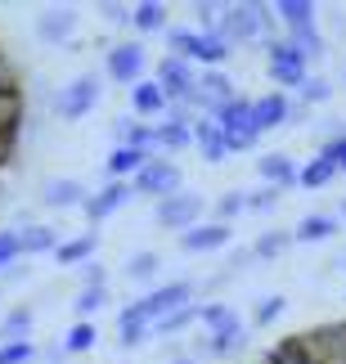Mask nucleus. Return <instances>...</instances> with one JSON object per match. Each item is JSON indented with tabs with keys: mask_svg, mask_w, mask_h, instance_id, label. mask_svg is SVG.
<instances>
[{
	"mask_svg": "<svg viewBox=\"0 0 346 364\" xmlns=\"http://www.w3.org/2000/svg\"><path fill=\"white\" fill-rule=\"evenodd\" d=\"M32 328H36V311L32 306H13L0 319V342H32Z\"/></svg>",
	"mask_w": 346,
	"mask_h": 364,
	"instance_id": "cd10ccee",
	"label": "nucleus"
},
{
	"mask_svg": "<svg viewBox=\"0 0 346 364\" xmlns=\"http://www.w3.org/2000/svg\"><path fill=\"white\" fill-rule=\"evenodd\" d=\"M220 131H225L229 139H261L256 135V122H252V100H229L225 108H216V117H212Z\"/></svg>",
	"mask_w": 346,
	"mask_h": 364,
	"instance_id": "2eb2a0df",
	"label": "nucleus"
},
{
	"mask_svg": "<svg viewBox=\"0 0 346 364\" xmlns=\"http://www.w3.org/2000/svg\"><path fill=\"white\" fill-rule=\"evenodd\" d=\"M252 261H256V257H252V247H234L229 257H225V274H229V279H234V274H243Z\"/></svg>",
	"mask_w": 346,
	"mask_h": 364,
	"instance_id": "09e8293b",
	"label": "nucleus"
},
{
	"mask_svg": "<svg viewBox=\"0 0 346 364\" xmlns=\"http://www.w3.org/2000/svg\"><path fill=\"white\" fill-rule=\"evenodd\" d=\"M333 180H337V166L320 153V158H310L306 166H301L297 185H301V189H324V185H333Z\"/></svg>",
	"mask_w": 346,
	"mask_h": 364,
	"instance_id": "f704fd0d",
	"label": "nucleus"
},
{
	"mask_svg": "<svg viewBox=\"0 0 346 364\" xmlns=\"http://www.w3.org/2000/svg\"><path fill=\"white\" fill-rule=\"evenodd\" d=\"M279 193L283 189H274V185L252 189V193H247V212H274V207H279Z\"/></svg>",
	"mask_w": 346,
	"mask_h": 364,
	"instance_id": "a18cd8bd",
	"label": "nucleus"
},
{
	"mask_svg": "<svg viewBox=\"0 0 346 364\" xmlns=\"http://www.w3.org/2000/svg\"><path fill=\"white\" fill-rule=\"evenodd\" d=\"M131 117H148V122L167 117V95H162L158 81H140V86H131Z\"/></svg>",
	"mask_w": 346,
	"mask_h": 364,
	"instance_id": "aec40b11",
	"label": "nucleus"
},
{
	"mask_svg": "<svg viewBox=\"0 0 346 364\" xmlns=\"http://www.w3.org/2000/svg\"><path fill=\"white\" fill-rule=\"evenodd\" d=\"M198 46H202V32L198 27H185V23H171L167 32V54H175V59H198Z\"/></svg>",
	"mask_w": 346,
	"mask_h": 364,
	"instance_id": "7c9ffc66",
	"label": "nucleus"
},
{
	"mask_svg": "<svg viewBox=\"0 0 346 364\" xmlns=\"http://www.w3.org/2000/svg\"><path fill=\"white\" fill-rule=\"evenodd\" d=\"M81 288H108V270L99 261H86L81 265Z\"/></svg>",
	"mask_w": 346,
	"mask_h": 364,
	"instance_id": "de8ad7c7",
	"label": "nucleus"
},
{
	"mask_svg": "<svg viewBox=\"0 0 346 364\" xmlns=\"http://www.w3.org/2000/svg\"><path fill=\"white\" fill-rule=\"evenodd\" d=\"M193 14H198V32H220V27H225V14H229V5H212V0H207V5H193Z\"/></svg>",
	"mask_w": 346,
	"mask_h": 364,
	"instance_id": "79ce46f5",
	"label": "nucleus"
},
{
	"mask_svg": "<svg viewBox=\"0 0 346 364\" xmlns=\"http://www.w3.org/2000/svg\"><path fill=\"white\" fill-rule=\"evenodd\" d=\"M131 198H135V185H131V180H108L99 193H90V203L81 207V212L90 216V225H99V220H108L113 212H121Z\"/></svg>",
	"mask_w": 346,
	"mask_h": 364,
	"instance_id": "ddd939ff",
	"label": "nucleus"
},
{
	"mask_svg": "<svg viewBox=\"0 0 346 364\" xmlns=\"http://www.w3.org/2000/svg\"><path fill=\"white\" fill-rule=\"evenodd\" d=\"M99 95H104V86H99V73H86V77L67 81L63 90H54L45 104H50V113L59 117V122H81L86 113H94Z\"/></svg>",
	"mask_w": 346,
	"mask_h": 364,
	"instance_id": "f03ea898",
	"label": "nucleus"
},
{
	"mask_svg": "<svg viewBox=\"0 0 346 364\" xmlns=\"http://www.w3.org/2000/svg\"><path fill=\"white\" fill-rule=\"evenodd\" d=\"M158 153H140V149H113L108 153V162H104V176L108 180H135L144 171L148 162H153Z\"/></svg>",
	"mask_w": 346,
	"mask_h": 364,
	"instance_id": "4be33fe9",
	"label": "nucleus"
},
{
	"mask_svg": "<svg viewBox=\"0 0 346 364\" xmlns=\"http://www.w3.org/2000/svg\"><path fill=\"white\" fill-rule=\"evenodd\" d=\"M193 149V126H180V122H158L153 126V153L167 158V153H185Z\"/></svg>",
	"mask_w": 346,
	"mask_h": 364,
	"instance_id": "b1692460",
	"label": "nucleus"
},
{
	"mask_svg": "<svg viewBox=\"0 0 346 364\" xmlns=\"http://www.w3.org/2000/svg\"><path fill=\"white\" fill-rule=\"evenodd\" d=\"M144 68H148V50L140 41H117V46H108V54H104V77L117 81V86H140Z\"/></svg>",
	"mask_w": 346,
	"mask_h": 364,
	"instance_id": "0eeeda50",
	"label": "nucleus"
},
{
	"mask_svg": "<svg viewBox=\"0 0 346 364\" xmlns=\"http://www.w3.org/2000/svg\"><path fill=\"white\" fill-rule=\"evenodd\" d=\"M301 342L315 355V364H346V319L342 324H324L315 333H301Z\"/></svg>",
	"mask_w": 346,
	"mask_h": 364,
	"instance_id": "9b49d317",
	"label": "nucleus"
},
{
	"mask_svg": "<svg viewBox=\"0 0 346 364\" xmlns=\"http://www.w3.org/2000/svg\"><path fill=\"white\" fill-rule=\"evenodd\" d=\"M247 342H252V338H247V328H234V333H216V338H198V346H193V360H207V355H212V360H234V355H243L247 351Z\"/></svg>",
	"mask_w": 346,
	"mask_h": 364,
	"instance_id": "f3484780",
	"label": "nucleus"
},
{
	"mask_svg": "<svg viewBox=\"0 0 346 364\" xmlns=\"http://www.w3.org/2000/svg\"><path fill=\"white\" fill-rule=\"evenodd\" d=\"M175 243H180V252H193V257H202V252H225L234 243V230L220 225V220H202V225L175 234Z\"/></svg>",
	"mask_w": 346,
	"mask_h": 364,
	"instance_id": "f8f14e48",
	"label": "nucleus"
},
{
	"mask_svg": "<svg viewBox=\"0 0 346 364\" xmlns=\"http://www.w3.org/2000/svg\"><path fill=\"white\" fill-rule=\"evenodd\" d=\"M94 247H99V234L94 230H86V234H77V239H67V243H59V252H54V261L59 265H86V261H94Z\"/></svg>",
	"mask_w": 346,
	"mask_h": 364,
	"instance_id": "c756f323",
	"label": "nucleus"
},
{
	"mask_svg": "<svg viewBox=\"0 0 346 364\" xmlns=\"http://www.w3.org/2000/svg\"><path fill=\"white\" fill-rule=\"evenodd\" d=\"M36 360H40V364H63V360H67V351H63V342H59V346H45V351H40Z\"/></svg>",
	"mask_w": 346,
	"mask_h": 364,
	"instance_id": "3c124183",
	"label": "nucleus"
},
{
	"mask_svg": "<svg viewBox=\"0 0 346 364\" xmlns=\"http://www.w3.org/2000/svg\"><path fill=\"white\" fill-rule=\"evenodd\" d=\"M18 230V225H13ZM18 243H23V257H45V252H59V230L54 225H40V220H32V225L18 230Z\"/></svg>",
	"mask_w": 346,
	"mask_h": 364,
	"instance_id": "5701e85b",
	"label": "nucleus"
},
{
	"mask_svg": "<svg viewBox=\"0 0 346 364\" xmlns=\"http://www.w3.org/2000/svg\"><path fill=\"white\" fill-rule=\"evenodd\" d=\"M337 220H346V198H342V212H337Z\"/></svg>",
	"mask_w": 346,
	"mask_h": 364,
	"instance_id": "6e6d98bb",
	"label": "nucleus"
},
{
	"mask_svg": "<svg viewBox=\"0 0 346 364\" xmlns=\"http://www.w3.org/2000/svg\"><path fill=\"white\" fill-rule=\"evenodd\" d=\"M153 338V324H144L140 315H135V306H121L117 311V342L126 346V351H135L140 342Z\"/></svg>",
	"mask_w": 346,
	"mask_h": 364,
	"instance_id": "c85d7f7f",
	"label": "nucleus"
},
{
	"mask_svg": "<svg viewBox=\"0 0 346 364\" xmlns=\"http://www.w3.org/2000/svg\"><path fill=\"white\" fill-rule=\"evenodd\" d=\"M198 324L207 328V338H216V333H234V328H243V319H239V311H234L229 301H202Z\"/></svg>",
	"mask_w": 346,
	"mask_h": 364,
	"instance_id": "393cba45",
	"label": "nucleus"
},
{
	"mask_svg": "<svg viewBox=\"0 0 346 364\" xmlns=\"http://www.w3.org/2000/svg\"><path fill=\"white\" fill-rule=\"evenodd\" d=\"M212 212H216V220H220V225H229L234 216H243V212H247V193H243V189H229V193H220V198L212 203Z\"/></svg>",
	"mask_w": 346,
	"mask_h": 364,
	"instance_id": "58836bf2",
	"label": "nucleus"
},
{
	"mask_svg": "<svg viewBox=\"0 0 346 364\" xmlns=\"http://www.w3.org/2000/svg\"><path fill=\"white\" fill-rule=\"evenodd\" d=\"M266 73H270L274 86L301 90V86H306V77H310V63L301 59V54L288 46L283 36H274V41H266Z\"/></svg>",
	"mask_w": 346,
	"mask_h": 364,
	"instance_id": "39448f33",
	"label": "nucleus"
},
{
	"mask_svg": "<svg viewBox=\"0 0 346 364\" xmlns=\"http://www.w3.org/2000/svg\"><path fill=\"white\" fill-rule=\"evenodd\" d=\"M131 27H135L140 36H158V32L167 36V32H171V9L162 5V0H144V5L131 9Z\"/></svg>",
	"mask_w": 346,
	"mask_h": 364,
	"instance_id": "412c9836",
	"label": "nucleus"
},
{
	"mask_svg": "<svg viewBox=\"0 0 346 364\" xmlns=\"http://www.w3.org/2000/svg\"><path fill=\"white\" fill-rule=\"evenodd\" d=\"M229 100H239L229 73H225V68H202L198 86H193V95H189L185 104L193 108V117H216V108H225Z\"/></svg>",
	"mask_w": 346,
	"mask_h": 364,
	"instance_id": "20e7f679",
	"label": "nucleus"
},
{
	"mask_svg": "<svg viewBox=\"0 0 346 364\" xmlns=\"http://www.w3.org/2000/svg\"><path fill=\"white\" fill-rule=\"evenodd\" d=\"M328 100H333V81L328 77H306V86L297 90V104H306V108L328 104Z\"/></svg>",
	"mask_w": 346,
	"mask_h": 364,
	"instance_id": "ea45409f",
	"label": "nucleus"
},
{
	"mask_svg": "<svg viewBox=\"0 0 346 364\" xmlns=\"http://www.w3.org/2000/svg\"><path fill=\"white\" fill-rule=\"evenodd\" d=\"M94 338H99V333H94L90 319H77V324L63 333V351L67 355H81V351H90V346H94Z\"/></svg>",
	"mask_w": 346,
	"mask_h": 364,
	"instance_id": "e433bc0d",
	"label": "nucleus"
},
{
	"mask_svg": "<svg viewBox=\"0 0 346 364\" xmlns=\"http://www.w3.org/2000/svg\"><path fill=\"white\" fill-rule=\"evenodd\" d=\"M274 5H229L225 14V27H220V36H229L234 46H247V41H274Z\"/></svg>",
	"mask_w": 346,
	"mask_h": 364,
	"instance_id": "f257e3e1",
	"label": "nucleus"
},
{
	"mask_svg": "<svg viewBox=\"0 0 346 364\" xmlns=\"http://www.w3.org/2000/svg\"><path fill=\"white\" fill-rule=\"evenodd\" d=\"M202 212H207V198H202V193H193V189H180V193H171V198L153 203V220H158L162 230H175V234L202 225Z\"/></svg>",
	"mask_w": 346,
	"mask_h": 364,
	"instance_id": "423d86ee",
	"label": "nucleus"
},
{
	"mask_svg": "<svg viewBox=\"0 0 346 364\" xmlns=\"http://www.w3.org/2000/svg\"><path fill=\"white\" fill-rule=\"evenodd\" d=\"M5 279H13V284H18V279H27V265H18V261H13L9 270H5Z\"/></svg>",
	"mask_w": 346,
	"mask_h": 364,
	"instance_id": "603ef678",
	"label": "nucleus"
},
{
	"mask_svg": "<svg viewBox=\"0 0 346 364\" xmlns=\"http://www.w3.org/2000/svg\"><path fill=\"white\" fill-rule=\"evenodd\" d=\"M288 113H293V100H288L283 90H270V95H261V100H252V122H256V135H266V131H279V126H288Z\"/></svg>",
	"mask_w": 346,
	"mask_h": 364,
	"instance_id": "dca6fc26",
	"label": "nucleus"
},
{
	"mask_svg": "<svg viewBox=\"0 0 346 364\" xmlns=\"http://www.w3.org/2000/svg\"><path fill=\"white\" fill-rule=\"evenodd\" d=\"M283 311H288V297H279V292H274V297L256 301V311H252V324H256V328H270L274 319H283Z\"/></svg>",
	"mask_w": 346,
	"mask_h": 364,
	"instance_id": "a19ab883",
	"label": "nucleus"
},
{
	"mask_svg": "<svg viewBox=\"0 0 346 364\" xmlns=\"http://www.w3.org/2000/svg\"><path fill=\"white\" fill-rule=\"evenodd\" d=\"M193 297H198V284H193V279H171V284L148 288L144 297H140V301H131V306H135V315H140L144 324H158V319H167L171 311L189 306Z\"/></svg>",
	"mask_w": 346,
	"mask_h": 364,
	"instance_id": "7ed1b4c3",
	"label": "nucleus"
},
{
	"mask_svg": "<svg viewBox=\"0 0 346 364\" xmlns=\"http://www.w3.org/2000/svg\"><path fill=\"white\" fill-rule=\"evenodd\" d=\"M36 198H40V207H50V212H72V207L90 203V189L81 185V180H72V176H45Z\"/></svg>",
	"mask_w": 346,
	"mask_h": 364,
	"instance_id": "9d476101",
	"label": "nucleus"
},
{
	"mask_svg": "<svg viewBox=\"0 0 346 364\" xmlns=\"http://www.w3.org/2000/svg\"><path fill=\"white\" fill-rule=\"evenodd\" d=\"M315 14H320V5H315V0H279V5H274V18L283 23V32L315 27Z\"/></svg>",
	"mask_w": 346,
	"mask_h": 364,
	"instance_id": "bb28decb",
	"label": "nucleus"
},
{
	"mask_svg": "<svg viewBox=\"0 0 346 364\" xmlns=\"http://www.w3.org/2000/svg\"><path fill=\"white\" fill-rule=\"evenodd\" d=\"M104 306H108V288H77L72 315H77V319H90L94 311H104Z\"/></svg>",
	"mask_w": 346,
	"mask_h": 364,
	"instance_id": "4c0bfd02",
	"label": "nucleus"
},
{
	"mask_svg": "<svg viewBox=\"0 0 346 364\" xmlns=\"http://www.w3.org/2000/svg\"><path fill=\"white\" fill-rule=\"evenodd\" d=\"M320 153L337 166V176L346 171V135H342V139H328V144H320Z\"/></svg>",
	"mask_w": 346,
	"mask_h": 364,
	"instance_id": "8fccbe9b",
	"label": "nucleus"
},
{
	"mask_svg": "<svg viewBox=\"0 0 346 364\" xmlns=\"http://www.w3.org/2000/svg\"><path fill=\"white\" fill-rule=\"evenodd\" d=\"M193 149L202 153V162H225L229 158L225 131H220L212 117H198V122H193Z\"/></svg>",
	"mask_w": 346,
	"mask_h": 364,
	"instance_id": "6ab92c4d",
	"label": "nucleus"
},
{
	"mask_svg": "<svg viewBox=\"0 0 346 364\" xmlns=\"http://www.w3.org/2000/svg\"><path fill=\"white\" fill-rule=\"evenodd\" d=\"M153 81L162 86V95H167V104H185L193 86H198V68H193L189 59H175V54H162L158 59V73Z\"/></svg>",
	"mask_w": 346,
	"mask_h": 364,
	"instance_id": "1a4fd4ad",
	"label": "nucleus"
},
{
	"mask_svg": "<svg viewBox=\"0 0 346 364\" xmlns=\"http://www.w3.org/2000/svg\"><path fill=\"white\" fill-rule=\"evenodd\" d=\"M131 9L135 5H121V0L113 5V0H104V5H99V18L104 23H117V27H131Z\"/></svg>",
	"mask_w": 346,
	"mask_h": 364,
	"instance_id": "49530a36",
	"label": "nucleus"
},
{
	"mask_svg": "<svg viewBox=\"0 0 346 364\" xmlns=\"http://www.w3.org/2000/svg\"><path fill=\"white\" fill-rule=\"evenodd\" d=\"M342 220L337 216H328V212H310V216H301L297 220V230H293V243H324V239H333Z\"/></svg>",
	"mask_w": 346,
	"mask_h": 364,
	"instance_id": "a878e982",
	"label": "nucleus"
},
{
	"mask_svg": "<svg viewBox=\"0 0 346 364\" xmlns=\"http://www.w3.org/2000/svg\"><path fill=\"white\" fill-rule=\"evenodd\" d=\"M40 351L32 342H0V364H32Z\"/></svg>",
	"mask_w": 346,
	"mask_h": 364,
	"instance_id": "c03bdc74",
	"label": "nucleus"
},
{
	"mask_svg": "<svg viewBox=\"0 0 346 364\" xmlns=\"http://www.w3.org/2000/svg\"><path fill=\"white\" fill-rule=\"evenodd\" d=\"M77 32V9L72 5H54V9H40L36 14V36L45 46H67Z\"/></svg>",
	"mask_w": 346,
	"mask_h": 364,
	"instance_id": "4468645a",
	"label": "nucleus"
},
{
	"mask_svg": "<svg viewBox=\"0 0 346 364\" xmlns=\"http://www.w3.org/2000/svg\"><path fill=\"white\" fill-rule=\"evenodd\" d=\"M131 185H135V193H144V198H158V203H162V198H171V193L185 189V171H180L171 158H153L140 176L131 180Z\"/></svg>",
	"mask_w": 346,
	"mask_h": 364,
	"instance_id": "6e6552de",
	"label": "nucleus"
},
{
	"mask_svg": "<svg viewBox=\"0 0 346 364\" xmlns=\"http://www.w3.org/2000/svg\"><path fill=\"white\" fill-rule=\"evenodd\" d=\"M229 54H234V41H229V36H220V32L207 36V32H202V46H198V59H193V63H202V68H225Z\"/></svg>",
	"mask_w": 346,
	"mask_h": 364,
	"instance_id": "473e14b6",
	"label": "nucleus"
},
{
	"mask_svg": "<svg viewBox=\"0 0 346 364\" xmlns=\"http://www.w3.org/2000/svg\"><path fill=\"white\" fill-rule=\"evenodd\" d=\"M288 247H293V230H266V234L252 243V257H256V261H279Z\"/></svg>",
	"mask_w": 346,
	"mask_h": 364,
	"instance_id": "72a5a7b5",
	"label": "nucleus"
},
{
	"mask_svg": "<svg viewBox=\"0 0 346 364\" xmlns=\"http://www.w3.org/2000/svg\"><path fill=\"white\" fill-rule=\"evenodd\" d=\"M333 265H337V270H346V252H342V257H337V261H333Z\"/></svg>",
	"mask_w": 346,
	"mask_h": 364,
	"instance_id": "5fc2aeb1",
	"label": "nucleus"
},
{
	"mask_svg": "<svg viewBox=\"0 0 346 364\" xmlns=\"http://www.w3.org/2000/svg\"><path fill=\"white\" fill-rule=\"evenodd\" d=\"M256 176L266 180V185H274V189H293L297 176H301V166L288 158V153H261V158H256Z\"/></svg>",
	"mask_w": 346,
	"mask_h": 364,
	"instance_id": "a211bd4d",
	"label": "nucleus"
},
{
	"mask_svg": "<svg viewBox=\"0 0 346 364\" xmlns=\"http://www.w3.org/2000/svg\"><path fill=\"white\" fill-rule=\"evenodd\" d=\"M198 315H202V301L180 306V311H171L167 319H158V324H153V338H175V333H189L193 324H198Z\"/></svg>",
	"mask_w": 346,
	"mask_h": 364,
	"instance_id": "2f4dec72",
	"label": "nucleus"
},
{
	"mask_svg": "<svg viewBox=\"0 0 346 364\" xmlns=\"http://www.w3.org/2000/svg\"><path fill=\"white\" fill-rule=\"evenodd\" d=\"M13 261H23V243H18V230L5 225L0 230V270H9Z\"/></svg>",
	"mask_w": 346,
	"mask_h": 364,
	"instance_id": "37998d69",
	"label": "nucleus"
},
{
	"mask_svg": "<svg viewBox=\"0 0 346 364\" xmlns=\"http://www.w3.org/2000/svg\"><path fill=\"white\" fill-rule=\"evenodd\" d=\"M167 364H202V360H193V355H189V351H180V355H171V360H167Z\"/></svg>",
	"mask_w": 346,
	"mask_h": 364,
	"instance_id": "864d4df0",
	"label": "nucleus"
},
{
	"mask_svg": "<svg viewBox=\"0 0 346 364\" xmlns=\"http://www.w3.org/2000/svg\"><path fill=\"white\" fill-rule=\"evenodd\" d=\"M121 274H126L131 284H153V279L162 274V257H158V252H135Z\"/></svg>",
	"mask_w": 346,
	"mask_h": 364,
	"instance_id": "c9c22d12",
	"label": "nucleus"
},
{
	"mask_svg": "<svg viewBox=\"0 0 346 364\" xmlns=\"http://www.w3.org/2000/svg\"><path fill=\"white\" fill-rule=\"evenodd\" d=\"M0 59H5V50H0Z\"/></svg>",
	"mask_w": 346,
	"mask_h": 364,
	"instance_id": "4d7b16f0",
	"label": "nucleus"
}]
</instances>
